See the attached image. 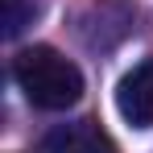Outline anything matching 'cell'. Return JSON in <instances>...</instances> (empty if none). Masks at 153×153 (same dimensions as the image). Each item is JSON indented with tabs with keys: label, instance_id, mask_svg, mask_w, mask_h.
Returning <instances> with one entry per match:
<instances>
[{
	"label": "cell",
	"instance_id": "cell-1",
	"mask_svg": "<svg viewBox=\"0 0 153 153\" xmlns=\"http://www.w3.org/2000/svg\"><path fill=\"white\" fill-rule=\"evenodd\" d=\"M13 79L42 112H66L83 95V71L54 46H29L13 58Z\"/></svg>",
	"mask_w": 153,
	"mask_h": 153
},
{
	"label": "cell",
	"instance_id": "cell-2",
	"mask_svg": "<svg viewBox=\"0 0 153 153\" xmlns=\"http://www.w3.org/2000/svg\"><path fill=\"white\" fill-rule=\"evenodd\" d=\"M116 112L132 128H153V54L116 83Z\"/></svg>",
	"mask_w": 153,
	"mask_h": 153
},
{
	"label": "cell",
	"instance_id": "cell-3",
	"mask_svg": "<svg viewBox=\"0 0 153 153\" xmlns=\"http://www.w3.org/2000/svg\"><path fill=\"white\" fill-rule=\"evenodd\" d=\"M42 153H120V149L95 120H75V124L50 128L42 141Z\"/></svg>",
	"mask_w": 153,
	"mask_h": 153
},
{
	"label": "cell",
	"instance_id": "cell-4",
	"mask_svg": "<svg viewBox=\"0 0 153 153\" xmlns=\"http://www.w3.org/2000/svg\"><path fill=\"white\" fill-rule=\"evenodd\" d=\"M4 4V37H17L33 21V0H0Z\"/></svg>",
	"mask_w": 153,
	"mask_h": 153
}]
</instances>
